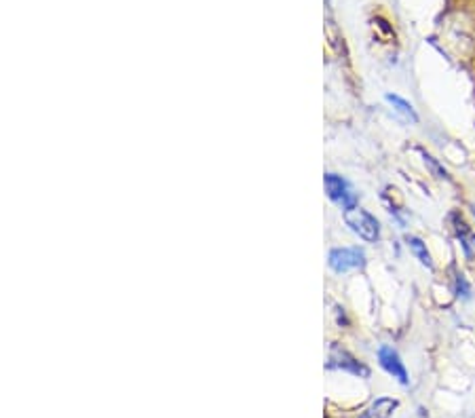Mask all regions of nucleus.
<instances>
[{
	"mask_svg": "<svg viewBox=\"0 0 475 418\" xmlns=\"http://www.w3.org/2000/svg\"><path fill=\"white\" fill-rule=\"evenodd\" d=\"M345 220H347V224L351 226V231L359 235L363 241H367V243H374V241H378L380 237V224H378V220L370 214V211H365V209H349L347 214H345Z\"/></svg>",
	"mask_w": 475,
	"mask_h": 418,
	"instance_id": "obj_1",
	"label": "nucleus"
},
{
	"mask_svg": "<svg viewBox=\"0 0 475 418\" xmlns=\"http://www.w3.org/2000/svg\"><path fill=\"white\" fill-rule=\"evenodd\" d=\"M424 165H429V169L435 174V178H448V172H446L431 155H427V152H424Z\"/></svg>",
	"mask_w": 475,
	"mask_h": 418,
	"instance_id": "obj_10",
	"label": "nucleus"
},
{
	"mask_svg": "<svg viewBox=\"0 0 475 418\" xmlns=\"http://www.w3.org/2000/svg\"><path fill=\"white\" fill-rule=\"evenodd\" d=\"M408 247L412 249V254H414L416 258L420 260V264H422V266H427V268H433V260H431V254H429V249H427V245H424L422 241L418 239V237H408Z\"/></svg>",
	"mask_w": 475,
	"mask_h": 418,
	"instance_id": "obj_9",
	"label": "nucleus"
},
{
	"mask_svg": "<svg viewBox=\"0 0 475 418\" xmlns=\"http://www.w3.org/2000/svg\"><path fill=\"white\" fill-rule=\"evenodd\" d=\"M454 220V231H456V237L463 245V251L469 260H475V233L467 226V222L459 216H452Z\"/></svg>",
	"mask_w": 475,
	"mask_h": 418,
	"instance_id": "obj_7",
	"label": "nucleus"
},
{
	"mask_svg": "<svg viewBox=\"0 0 475 418\" xmlns=\"http://www.w3.org/2000/svg\"><path fill=\"white\" fill-rule=\"evenodd\" d=\"M400 408V402L397 399H391V397H378L376 402H372L359 418H391L393 412Z\"/></svg>",
	"mask_w": 475,
	"mask_h": 418,
	"instance_id": "obj_6",
	"label": "nucleus"
},
{
	"mask_svg": "<svg viewBox=\"0 0 475 418\" xmlns=\"http://www.w3.org/2000/svg\"><path fill=\"white\" fill-rule=\"evenodd\" d=\"M378 361H380V365H382V370H385L387 374H391L397 382L410 385L408 370H406L404 361L400 357V353H397L393 347H387V345L380 347V349H378Z\"/></svg>",
	"mask_w": 475,
	"mask_h": 418,
	"instance_id": "obj_4",
	"label": "nucleus"
},
{
	"mask_svg": "<svg viewBox=\"0 0 475 418\" xmlns=\"http://www.w3.org/2000/svg\"><path fill=\"white\" fill-rule=\"evenodd\" d=\"M328 262L336 273H349L365 264V254L359 247H338L330 251Z\"/></svg>",
	"mask_w": 475,
	"mask_h": 418,
	"instance_id": "obj_2",
	"label": "nucleus"
},
{
	"mask_svg": "<svg viewBox=\"0 0 475 418\" xmlns=\"http://www.w3.org/2000/svg\"><path fill=\"white\" fill-rule=\"evenodd\" d=\"M323 182H325V192H328V197H330L334 203H338L345 211L355 209L357 207L355 192L349 188V184H347L345 179L340 178V176H336V174H328Z\"/></svg>",
	"mask_w": 475,
	"mask_h": 418,
	"instance_id": "obj_3",
	"label": "nucleus"
},
{
	"mask_svg": "<svg viewBox=\"0 0 475 418\" xmlns=\"http://www.w3.org/2000/svg\"><path fill=\"white\" fill-rule=\"evenodd\" d=\"M385 100L393 106V110H395L402 119L408 120V122H418V115L414 113L412 104H408L406 100H402L400 95H393V93H387Z\"/></svg>",
	"mask_w": 475,
	"mask_h": 418,
	"instance_id": "obj_8",
	"label": "nucleus"
},
{
	"mask_svg": "<svg viewBox=\"0 0 475 418\" xmlns=\"http://www.w3.org/2000/svg\"><path fill=\"white\" fill-rule=\"evenodd\" d=\"M328 367H336V370H345V372H351V374H355V376H361V378H367L370 376V370L361 363V361H357L349 351H345V349H340V347H332V351H330V361H328Z\"/></svg>",
	"mask_w": 475,
	"mask_h": 418,
	"instance_id": "obj_5",
	"label": "nucleus"
},
{
	"mask_svg": "<svg viewBox=\"0 0 475 418\" xmlns=\"http://www.w3.org/2000/svg\"><path fill=\"white\" fill-rule=\"evenodd\" d=\"M454 288H456V294H459V296H463V298H469V296H471V288H469L465 275H461V273H459L456 279H454Z\"/></svg>",
	"mask_w": 475,
	"mask_h": 418,
	"instance_id": "obj_11",
	"label": "nucleus"
},
{
	"mask_svg": "<svg viewBox=\"0 0 475 418\" xmlns=\"http://www.w3.org/2000/svg\"><path fill=\"white\" fill-rule=\"evenodd\" d=\"M471 211H474V216H475V207H474V209H471Z\"/></svg>",
	"mask_w": 475,
	"mask_h": 418,
	"instance_id": "obj_12",
	"label": "nucleus"
}]
</instances>
